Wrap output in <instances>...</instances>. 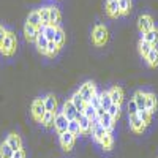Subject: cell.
Returning a JSON list of instances; mask_svg holds the SVG:
<instances>
[{"instance_id":"6da1fadb","label":"cell","mask_w":158,"mask_h":158,"mask_svg":"<svg viewBox=\"0 0 158 158\" xmlns=\"http://www.w3.org/2000/svg\"><path fill=\"white\" fill-rule=\"evenodd\" d=\"M16 49H18V38H16V33L11 32V30H6V35H5V40H3V44L0 48V52H2L3 57H11L16 54Z\"/></svg>"},{"instance_id":"7a4b0ae2","label":"cell","mask_w":158,"mask_h":158,"mask_svg":"<svg viewBox=\"0 0 158 158\" xmlns=\"http://www.w3.org/2000/svg\"><path fill=\"white\" fill-rule=\"evenodd\" d=\"M108 38H109L108 29L103 24H97L94 27V32H92V41H94V44L101 48L108 43Z\"/></svg>"},{"instance_id":"3957f363","label":"cell","mask_w":158,"mask_h":158,"mask_svg":"<svg viewBox=\"0 0 158 158\" xmlns=\"http://www.w3.org/2000/svg\"><path fill=\"white\" fill-rule=\"evenodd\" d=\"M97 120H98V123L106 130V131H111L112 128H114V118L108 114V111H104L103 108H98L97 109Z\"/></svg>"},{"instance_id":"277c9868","label":"cell","mask_w":158,"mask_h":158,"mask_svg":"<svg viewBox=\"0 0 158 158\" xmlns=\"http://www.w3.org/2000/svg\"><path fill=\"white\" fill-rule=\"evenodd\" d=\"M46 114V108H44V100L43 98H35L32 103V117L33 120L41 123V118Z\"/></svg>"},{"instance_id":"5b68a950","label":"cell","mask_w":158,"mask_h":158,"mask_svg":"<svg viewBox=\"0 0 158 158\" xmlns=\"http://www.w3.org/2000/svg\"><path fill=\"white\" fill-rule=\"evenodd\" d=\"M79 95L82 97V100L89 104L90 103V100H92V97H94L95 94H97V85L94 84V82H90V81H87V82H84L81 87H79Z\"/></svg>"},{"instance_id":"8992f818","label":"cell","mask_w":158,"mask_h":158,"mask_svg":"<svg viewBox=\"0 0 158 158\" xmlns=\"http://www.w3.org/2000/svg\"><path fill=\"white\" fill-rule=\"evenodd\" d=\"M138 29H139L141 35H146L147 32L153 30V29H155L153 18H152L150 15H142V16H139V19H138Z\"/></svg>"},{"instance_id":"52a82bcc","label":"cell","mask_w":158,"mask_h":158,"mask_svg":"<svg viewBox=\"0 0 158 158\" xmlns=\"http://www.w3.org/2000/svg\"><path fill=\"white\" fill-rule=\"evenodd\" d=\"M59 136H60L59 141H60L62 149H63L65 152H70V150L73 149V146H74V142H76V136L71 135L70 131H65V133H62V135H59Z\"/></svg>"},{"instance_id":"ba28073f","label":"cell","mask_w":158,"mask_h":158,"mask_svg":"<svg viewBox=\"0 0 158 158\" xmlns=\"http://www.w3.org/2000/svg\"><path fill=\"white\" fill-rule=\"evenodd\" d=\"M68 123H70V120L62 114V111H59V112L56 114V120H54V128H56V131H57L59 135L65 133V131H68Z\"/></svg>"},{"instance_id":"9c48e42d","label":"cell","mask_w":158,"mask_h":158,"mask_svg":"<svg viewBox=\"0 0 158 158\" xmlns=\"http://www.w3.org/2000/svg\"><path fill=\"white\" fill-rule=\"evenodd\" d=\"M128 122H130V128L135 131L136 135H141V133H144L146 131V125L142 123V120L139 118V115L138 114H135V115H128Z\"/></svg>"},{"instance_id":"30bf717a","label":"cell","mask_w":158,"mask_h":158,"mask_svg":"<svg viewBox=\"0 0 158 158\" xmlns=\"http://www.w3.org/2000/svg\"><path fill=\"white\" fill-rule=\"evenodd\" d=\"M76 120L79 122V130H81V135H90L92 133V122L90 118H87L84 114H79L76 115Z\"/></svg>"},{"instance_id":"8fae6325","label":"cell","mask_w":158,"mask_h":158,"mask_svg":"<svg viewBox=\"0 0 158 158\" xmlns=\"http://www.w3.org/2000/svg\"><path fill=\"white\" fill-rule=\"evenodd\" d=\"M108 94H109V97H111L112 104H117V106H120L122 101H123V90H122V87L114 85L112 89L108 90Z\"/></svg>"},{"instance_id":"7c38bea8","label":"cell","mask_w":158,"mask_h":158,"mask_svg":"<svg viewBox=\"0 0 158 158\" xmlns=\"http://www.w3.org/2000/svg\"><path fill=\"white\" fill-rule=\"evenodd\" d=\"M5 142L11 147V150H13V152H16V150L22 149V139H21V136H19L18 133H10V135L6 136Z\"/></svg>"},{"instance_id":"4fadbf2b","label":"cell","mask_w":158,"mask_h":158,"mask_svg":"<svg viewBox=\"0 0 158 158\" xmlns=\"http://www.w3.org/2000/svg\"><path fill=\"white\" fill-rule=\"evenodd\" d=\"M62 114L68 118V120H73V118H76V115H77V111H76V108H74V104H73V101H71V98L70 100H67L63 103V106H62Z\"/></svg>"},{"instance_id":"5bb4252c","label":"cell","mask_w":158,"mask_h":158,"mask_svg":"<svg viewBox=\"0 0 158 158\" xmlns=\"http://www.w3.org/2000/svg\"><path fill=\"white\" fill-rule=\"evenodd\" d=\"M106 133H108V131L98 123V120H94V123H92V136H94V141L100 144L101 139L104 138V135H106Z\"/></svg>"},{"instance_id":"9a60e30c","label":"cell","mask_w":158,"mask_h":158,"mask_svg":"<svg viewBox=\"0 0 158 158\" xmlns=\"http://www.w3.org/2000/svg\"><path fill=\"white\" fill-rule=\"evenodd\" d=\"M106 13L112 19H117L120 16V10H118V0H106Z\"/></svg>"},{"instance_id":"2e32d148","label":"cell","mask_w":158,"mask_h":158,"mask_svg":"<svg viewBox=\"0 0 158 158\" xmlns=\"http://www.w3.org/2000/svg\"><path fill=\"white\" fill-rule=\"evenodd\" d=\"M62 22V15L60 10L57 6H49V25H54V27H60Z\"/></svg>"},{"instance_id":"e0dca14e","label":"cell","mask_w":158,"mask_h":158,"mask_svg":"<svg viewBox=\"0 0 158 158\" xmlns=\"http://www.w3.org/2000/svg\"><path fill=\"white\" fill-rule=\"evenodd\" d=\"M38 35H40L38 29L25 22V25H24V36H25V40H27L29 43H35L36 38H38Z\"/></svg>"},{"instance_id":"ac0fdd59","label":"cell","mask_w":158,"mask_h":158,"mask_svg":"<svg viewBox=\"0 0 158 158\" xmlns=\"http://www.w3.org/2000/svg\"><path fill=\"white\" fill-rule=\"evenodd\" d=\"M38 32L40 33H43L46 36L48 41H54V38H56V32H57V27H54V25H40L38 27Z\"/></svg>"},{"instance_id":"d6986e66","label":"cell","mask_w":158,"mask_h":158,"mask_svg":"<svg viewBox=\"0 0 158 158\" xmlns=\"http://www.w3.org/2000/svg\"><path fill=\"white\" fill-rule=\"evenodd\" d=\"M156 106H158V101H156V97L152 92H146V109L153 115V112L156 111Z\"/></svg>"},{"instance_id":"ffe728a7","label":"cell","mask_w":158,"mask_h":158,"mask_svg":"<svg viewBox=\"0 0 158 158\" xmlns=\"http://www.w3.org/2000/svg\"><path fill=\"white\" fill-rule=\"evenodd\" d=\"M43 100H44V108H46L48 112H56V114L59 112V109H57V98L52 94L46 95Z\"/></svg>"},{"instance_id":"44dd1931","label":"cell","mask_w":158,"mask_h":158,"mask_svg":"<svg viewBox=\"0 0 158 158\" xmlns=\"http://www.w3.org/2000/svg\"><path fill=\"white\" fill-rule=\"evenodd\" d=\"M133 101L136 103L138 111H144V109H146V92H142V90L135 92V95H133Z\"/></svg>"},{"instance_id":"7402d4cb","label":"cell","mask_w":158,"mask_h":158,"mask_svg":"<svg viewBox=\"0 0 158 158\" xmlns=\"http://www.w3.org/2000/svg\"><path fill=\"white\" fill-rule=\"evenodd\" d=\"M71 101H73V104H74L76 111H77L79 114H82V112H84V109H85V104H87V103L82 100V97H81V95H79V92H74V94H73Z\"/></svg>"},{"instance_id":"603a6c76","label":"cell","mask_w":158,"mask_h":158,"mask_svg":"<svg viewBox=\"0 0 158 158\" xmlns=\"http://www.w3.org/2000/svg\"><path fill=\"white\" fill-rule=\"evenodd\" d=\"M48 43H49V41L46 40V36H44L43 33H40L38 38H36V41H35V46H36V49H38L40 54L46 56V52H48Z\"/></svg>"},{"instance_id":"cb8c5ba5","label":"cell","mask_w":158,"mask_h":158,"mask_svg":"<svg viewBox=\"0 0 158 158\" xmlns=\"http://www.w3.org/2000/svg\"><path fill=\"white\" fill-rule=\"evenodd\" d=\"M25 22L38 29L40 25H41V19H40V10H33V11H30V13H29V16H27V21H25Z\"/></svg>"},{"instance_id":"d4e9b609","label":"cell","mask_w":158,"mask_h":158,"mask_svg":"<svg viewBox=\"0 0 158 158\" xmlns=\"http://www.w3.org/2000/svg\"><path fill=\"white\" fill-rule=\"evenodd\" d=\"M141 38H142V40H146V41H147L150 46L156 48V44H158V30L153 29V30L147 32L146 35H141Z\"/></svg>"},{"instance_id":"484cf974","label":"cell","mask_w":158,"mask_h":158,"mask_svg":"<svg viewBox=\"0 0 158 158\" xmlns=\"http://www.w3.org/2000/svg\"><path fill=\"white\" fill-rule=\"evenodd\" d=\"M152 48H153V46H150V44L146 41V40H142V38L138 41V51H139V56H141L142 59L147 57V54L152 51Z\"/></svg>"},{"instance_id":"4316f807","label":"cell","mask_w":158,"mask_h":158,"mask_svg":"<svg viewBox=\"0 0 158 158\" xmlns=\"http://www.w3.org/2000/svg\"><path fill=\"white\" fill-rule=\"evenodd\" d=\"M146 60H147V65L150 68H156L158 67V49L156 48H152V51L147 54Z\"/></svg>"},{"instance_id":"83f0119b","label":"cell","mask_w":158,"mask_h":158,"mask_svg":"<svg viewBox=\"0 0 158 158\" xmlns=\"http://www.w3.org/2000/svg\"><path fill=\"white\" fill-rule=\"evenodd\" d=\"M100 146L104 149V150H111L112 149V146H114V138H112V135H111V131H108L106 135H104V138L101 139V142H100Z\"/></svg>"},{"instance_id":"f1b7e54d","label":"cell","mask_w":158,"mask_h":158,"mask_svg":"<svg viewBox=\"0 0 158 158\" xmlns=\"http://www.w3.org/2000/svg\"><path fill=\"white\" fill-rule=\"evenodd\" d=\"M111 104H112V101H111V97H109V94H108V90H106V92H100V106H101L104 111H108Z\"/></svg>"},{"instance_id":"f546056e","label":"cell","mask_w":158,"mask_h":158,"mask_svg":"<svg viewBox=\"0 0 158 158\" xmlns=\"http://www.w3.org/2000/svg\"><path fill=\"white\" fill-rule=\"evenodd\" d=\"M54 120H56V112H48L46 111V114L41 118V123H43L44 128H52L54 127Z\"/></svg>"},{"instance_id":"4dcf8cb0","label":"cell","mask_w":158,"mask_h":158,"mask_svg":"<svg viewBox=\"0 0 158 158\" xmlns=\"http://www.w3.org/2000/svg\"><path fill=\"white\" fill-rule=\"evenodd\" d=\"M65 41H67V35H65V32H63V29L62 27H57V32H56V38H54V43L62 49L63 48V44H65Z\"/></svg>"},{"instance_id":"1f68e13d","label":"cell","mask_w":158,"mask_h":158,"mask_svg":"<svg viewBox=\"0 0 158 158\" xmlns=\"http://www.w3.org/2000/svg\"><path fill=\"white\" fill-rule=\"evenodd\" d=\"M118 10H120V16L130 15L131 10V0H118Z\"/></svg>"},{"instance_id":"d6a6232c","label":"cell","mask_w":158,"mask_h":158,"mask_svg":"<svg viewBox=\"0 0 158 158\" xmlns=\"http://www.w3.org/2000/svg\"><path fill=\"white\" fill-rule=\"evenodd\" d=\"M13 152L11 147L8 146L6 142H2L0 144V158H13Z\"/></svg>"},{"instance_id":"836d02e7","label":"cell","mask_w":158,"mask_h":158,"mask_svg":"<svg viewBox=\"0 0 158 158\" xmlns=\"http://www.w3.org/2000/svg\"><path fill=\"white\" fill-rule=\"evenodd\" d=\"M59 51H60V48H59L54 41H49V43H48V52H46V57L54 59V57L59 54Z\"/></svg>"},{"instance_id":"e575fe53","label":"cell","mask_w":158,"mask_h":158,"mask_svg":"<svg viewBox=\"0 0 158 158\" xmlns=\"http://www.w3.org/2000/svg\"><path fill=\"white\" fill-rule=\"evenodd\" d=\"M87 118H90L92 122L94 120H97V109L92 106V104H85V109H84V112H82Z\"/></svg>"},{"instance_id":"d590c367","label":"cell","mask_w":158,"mask_h":158,"mask_svg":"<svg viewBox=\"0 0 158 158\" xmlns=\"http://www.w3.org/2000/svg\"><path fill=\"white\" fill-rule=\"evenodd\" d=\"M138 115H139V118L142 120V123L146 125V127H149V125H150V122H152V114H150L147 109H144V111H138Z\"/></svg>"},{"instance_id":"8d00e7d4","label":"cell","mask_w":158,"mask_h":158,"mask_svg":"<svg viewBox=\"0 0 158 158\" xmlns=\"http://www.w3.org/2000/svg\"><path fill=\"white\" fill-rule=\"evenodd\" d=\"M40 19L43 25H49V6L40 8Z\"/></svg>"},{"instance_id":"74e56055","label":"cell","mask_w":158,"mask_h":158,"mask_svg":"<svg viewBox=\"0 0 158 158\" xmlns=\"http://www.w3.org/2000/svg\"><path fill=\"white\" fill-rule=\"evenodd\" d=\"M68 131H70L71 135H74V136H79V135H81V130H79V122L76 120V118L70 120V123H68Z\"/></svg>"},{"instance_id":"f35d334b","label":"cell","mask_w":158,"mask_h":158,"mask_svg":"<svg viewBox=\"0 0 158 158\" xmlns=\"http://www.w3.org/2000/svg\"><path fill=\"white\" fill-rule=\"evenodd\" d=\"M108 114L114 118V120H117V118L120 117V106H117V104H111L109 109H108Z\"/></svg>"},{"instance_id":"ab89813d","label":"cell","mask_w":158,"mask_h":158,"mask_svg":"<svg viewBox=\"0 0 158 158\" xmlns=\"http://www.w3.org/2000/svg\"><path fill=\"white\" fill-rule=\"evenodd\" d=\"M135 114H138V106L133 101V98H131L130 103H128V115H135Z\"/></svg>"},{"instance_id":"60d3db41","label":"cell","mask_w":158,"mask_h":158,"mask_svg":"<svg viewBox=\"0 0 158 158\" xmlns=\"http://www.w3.org/2000/svg\"><path fill=\"white\" fill-rule=\"evenodd\" d=\"M89 104H92V106H94L95 109H98V108H101L100 106V92H97V94L92 97V100H90V103Z\"/></svg>"},{"instance_id":"b9f144b4","label":"cell","mask_w":158,"mask_h":158,"mask_svg":"<svg viewBox=\"0 0 158 158\" xmlns=\"http://www.w3.org/2000/svg\"><path fill=\"white\" fill-rule=\"evenodd\" d=\"M5 35H6V29L3 27L2 24H0V48L3 44V40H5Z\"/></svg>"},{"instance_id":"7bdbcfd3","label":"cell","mask_w":158,"mask_h":158,"mask_svg":"<svg viewBox=\"0 0 158 158\" xmlns=\"http://www.w3.org/2000/svg\"><path fill=\"white\" fill-rule=\"evenodd\" d=\"M13 158H25V152H24V149L16 150L15 153H13Z\"/></svg>"}]
</instances>
